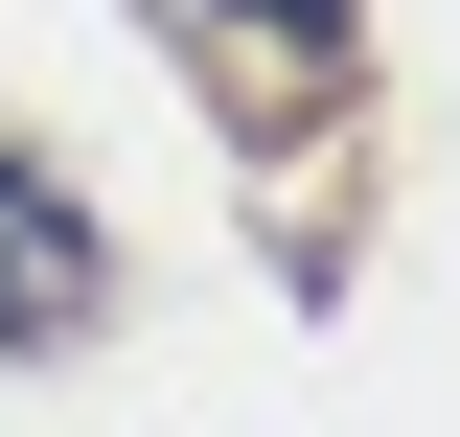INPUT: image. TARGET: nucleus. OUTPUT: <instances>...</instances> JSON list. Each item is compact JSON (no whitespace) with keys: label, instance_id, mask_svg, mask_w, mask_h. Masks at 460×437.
Here are the masks:
<instances>
[{"label":"nucleus","instance_id":"obj_1","mask_svg":"<svg viewBox=\"0 0 460 437\" xmlns=\"http://www.w3.org/2000/svg\"><path fill=\"white\" fill-rule=\"evenodd\" d=\"M162 23L230 69V115H253V138H299V115L345 93V0H162Z\"/></svg>","mask_w":460,"mask_h":437},{"label":"nucleus","instance_id":"obj_2","mask_svg":"<svg viewBox=\"0 0 460 437\" xmlns=\"http://www.w3.org/2000/svg\"><path fill=\"white\" fill-rule=\"evenodd\" d=\"M93 208H69V184L47 162H0V345H69V323H93Z\"/></svg>","mask_w":460,"mask_h":437}]
</instances>
